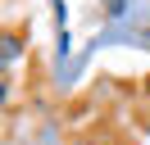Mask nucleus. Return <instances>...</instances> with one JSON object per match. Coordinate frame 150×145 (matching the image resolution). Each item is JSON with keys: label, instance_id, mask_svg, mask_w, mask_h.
Instances as JSON below:
<instances>
[{"label": "nucleus", "instance_id": "nucleus-2", "mask_svg": "<svg viewBox=\"0 0 150 145\" xmlns=\"http://www.w3.org/2000/svg\"><path fill=\"white\" fill-rule=\"evenodd\" d=\"M127 14V0H105V18H123Z\"/></svg>", "mask_w": 150, "mask_h": 145}, {"label": "nucleus", "instance_id": "nucleus-1", "mask_svg": "<svg viewBox=\"0 0 150 145\" xmlns=\"http://www.w3.org/2000/svg\"><path fill=\"white\" fill-rule=\"evenodd\" d=\"M18 50H23V36H18V32H9V36H5V63L18 59Z\"/></svg>", "mask_w": 150, "mask_h": 145}, {"label": "nucleus", "instance_id": "nucleus-3", "mask_svg": "<svg viewBox=\"0 0 150 145\" xmlns=\"http://www.w3.org/2000/svg\"><path fill=\"white\" fill-rule=\"evenodd\" d=\"M137 41H141V45H150V27H146V32H137Z\"/></svg>", "mask_w": 150, "mask_h": 145}, {"label": "nucleus", "instance_id": "nucleus-4", "mask_svg": "<svg viewBox=\"0 0 150 145\" xmlns=\"http://www.w3.org/2000/svg\"><path fill=\"white\" fill-rule=\"evenodd\" d=\"M146 95H150V82H146Z\"/></svg>", "mask_w": 150, "mask_h": 145}]
</instances>
